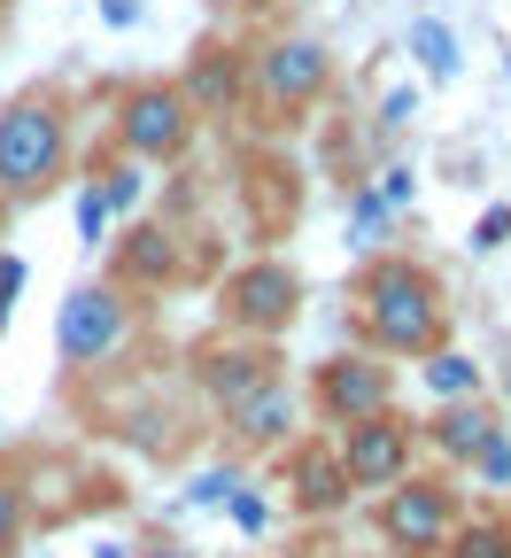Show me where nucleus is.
I'll return each instance as SVG.
<instances>
[{"label":"nucleus","mask_w":511,"mask_h":558,"mask_svg":"<svg viewBox=\"0 0 511 558\" xmlns=\"http://www.w3.org/2000/svg\"><path fill=\"white\" fill-rule=\"evenodd\" d=\"M349 326L356 341L373 349V357H434V349H450V295L442 279H434L418 256H364L356 288H349Z\"/></svg>","instance_id":"1"},{"label":"nucleus","mask_w":511,"mask_h":558,"mask_svg":"<svg viewBox=\"0 0 511 558\" xmlns=\"http://www.w3.org/2000/svg\"><path fill=\"white\" fill-rule=\"evenodd\" d=\"M70 179V109L54 86L0 101V202H47Z\"/></svg>","instance_id":"2"},{"label":"nucleus","mask_w":511,"mask_h":558,"mask_svg":"<svg viewBox=\"0 0 511 558\" xmlns=\"http://www.w3.org/2000/svg\"><path fill=\"white\" fill-rule=\"evenodd\" d=\"M458 520H465L458 473H411V481L388 488V497H373V527L403 558H442V543L458 535Z\"/></svg>","instance_id":"3"},{"label":"nucleus","mask_w":511,"mask_h":558,"mask_svg":"<svg viewBox=\"0 0 511 558\" xmlns=\"http://www.w3.org/2000/svg\"><path fill=\"white\" fill-rule=\"evenodd\" d=\"M217 318H226V333L279 341L303 318V271L287 256H248L241 271H226V288H217Z\"/></svg>","instance_id":"4"},{"label":"nucleus","mask_w":511,"mask_h":558,"mask_svg":"<svg viewBox=\"0 0 511 558\" xmlns=\"http://www.w3.org/2000/svg\"><path fill=\"white\" fill-rule=\"evenodd\" d=\"M194 148V109L179 94V78H139L117 101V156L132 163H179Z\"/></svg>","instance_id":"5"},{"label":"nucleus","mask_w":511,"mask_h":558,"mask_svg":"<svg viewBox=\"0 0 511 558\" xmlns=\"http://www.w3.org/2000/svg\"><path fill=\"white\" fill-rule=\"evenodd\" d=\"M311 411L326 427H364V418L396 411V365L373 349H333L311 365Z\"/></svg>","instance_id":"6"},{"label":"nucleus","mask_w":511,"mask_h":558,"mask_svg":"<svg viewBox=\"0 0 511 558\" xmlns=\"http://www.w3.org/2000/svg\"><path fill=\"white\" fill-rule=\"evenodd\" d=\"M341 465H349V488L356 497H388L396 481L418 473V418L411 411H380L364 427H341Z\"/></svg>","instance_id":"7"},{"label":"nucleus","mask_w":511,"mask_h":558,"mask_svg":"<svg viewBox=\"0 0 511 558\" xmlns=\"http://www.w3.org/2000/svg\"><path fill=\"white\" fill-rule=\"evenodd\" d=\"M124 333H132L124 288H117V279H86V288H70L62 311H54V357L62 365H101Z\"/></svg>","instance_id":"8"},{"label":"nucleus","mask_w":511,"mask_h":558,"mask_svg":"<svg viewBox=\"0 0 511 558\" xmlns=\"http://www.w3.org/2000/svg\"><path fill=\"white\" fill-rule=\"evenodd\" d=\"M287 380L279 365V341H248V333H217V341H194V388L217 403V411H233L248 403L256 388Z\"/></svg>","instance_id":"9"},{"label":"nucleus","mask_w":511,"mask_h":558,"mask_svg":"<svg viewBox=\"0 0 511 558\" xmlns=\"http://www.w3.org/2000/svg\"><path fill=\"white\" fill-rule=\"evenodd\" d=\"M248 86L271 101V109H311L326 86H333V54L326 39H271L264 54H248Z\"/></svg>","instance_id":"10"},{"label":"nucleus","mask_w":511,"mask_h":558,"mask_svg":"<svg viewBox=\"0 0 511 558\" xmlns=\"http://www.w3.org/2000/svg\"><path fill=\"white\" fill-rule=\"evenodd\" d=\"M279 488H287V512L295 520H333L356 505V488H349V465L326 435L311 442H287V465H279Z\"/></svg>","instance_id":"11"},{"label":"nucleus","mask_w":511,"mask_h":558,"mask_svg":"<svg viewBox=\"0 0 511 558\" xmlns=\"http://www.w3.org/2000/svg\"><path fill=\"white\" fill-rule=\"evenodd\" d=\"M496 435H503V418H496L488 396H473V403H434V411L418 418V450H434L450 473H465Z\"/></svg>","instance_id":"12"},{"label":"nucleus","mask_w":511,"mask_h":558,"mask_svg":"<svg viewBox=\"0 0 511 558\" xmlns=\"http://www.w3.org/2000/svg\"><path fill=\"white\" fill-rule=\"evenodd\" d=\"M179 94H186L194 117H233L241 94H248V54L226 47V39H202L186 54V70H179Z\"/></svg>","instance_id":"13"},{"label":"nucleus","mask_w":511,"mask_h":558,"mask_svg":"<svg viewBox=\"0 0 511 558\" xmlns=\"http://www.w3.org/2000/svg\"><path fill=\"white\" fill-rule=\"evenodd\" d=\"M179 233L156 218H132V233L117 241V288H171L179 279Z\"/></svg>","instance_id":"14"},{"label":"nucleus","mask_w":511,"mask_h":558,"mask_svg":"<svg viewBox=\"0 0 511 558\" xmlns=\"http://www.w3.org/2000/svg\"><path fill=\"white\" fill-rule=\"evenodd\" d=\"M217 418H226V435H233L241 450H271V442H287V435H295V388H287V380H271V388H256L248 403L217 411Z\"/></svg>","instance_id":"15"},{"label":"nucleus","mask_w":511,"mask_h":558,"mask_svg":"<svg viewBox=\"0 0 511 558\" xmlns=\"http://www.w3.org/2000/svg\"><path fill=\"white\" fill-rule=\"evenodd\" d=\"M101 202H109V218H132V209H139V194H148V163H132V156H101L94 163V179H86Z\"/></svg>","instance_id":"16"},{"label":"nucleus","mask_w":511,"mask_h":558,"mask_svg":"<svg viewBox=\"0 0 511 558\" xmlns=\"http://www.w3.org/2000/svg\"><path fill=\"white\" fill-rule=\"evenodd\" d=\"M442 558H511V520H496V512H465L458 535L442 543Z\"/></svg>","instance_id":"17"},{"label":"nucleus","mask_w":511,"mask_h":558,"mask_svg":"<svg viewBox=\"0 0 511 558\" xmlns=\"http://www.w3.org/2000/svg\"><path fill=\"white\" fill-rule=\"evenodd\" d=\"M411 54H418V70H426V78H458V32L442 24V16H418L411 24Z\"/></svg>","instance_id":"18"},{"label":"nucleus","mask_w":511,"mask_h":558,"mask_svg":"<svg viewBox=\"0 0 511 558\" xmlns=\"http://www.w3.org/2000/svg\"><path fill=\"white\" fill-rule=\"evenodd\" d=\"M426 388H434V403H473L480 396V365L458 357V349H434V357H426Z\"/></svg>","instance_id":"19"},{"label":"nucleus","mask_w":511,"mask_h":558,"mask_svg":"<svg viewBox=\"0 0 511 558\" xmlns=\"http://www.w3.org/2000/svg\"><path fill=\"white\" fill-rule=\"evenodd\" d=\"M24 535H32V488H24V473L9 465V473H0V558H16Z\"/></svg>","instance_id":"20"},{"label":"nucleus","mask_w":511,"mask_h":558,"mask_svg":"<svg viewBox=\"0 0 511 558\" xmlns=\"http://www.w3.org/2000/svg\"><path fill=\"white\" fill-rule=\"evenodd\" d=\"M388 226H396V202H388L380 186H364V194H356V218H349L356 248H373V256H380V233H388Z\"/></svg>","instance_id":"21"},{"label":"nucleus","mask_w":511,"mask_h":558,"mask_svg":"<svg viewBox=\"0 0 511 558\" xmlns=\"http://www.w3.org/2000/svg\"><path fill=\"white\" fill-rule=\"evenodd\" d=\"M233 488H248L241 465H209V473L186 481V505H217V512H226V505H233Z\"/></svg>","instance_id":"22"},{"label":"nucleus","mask_w":511,"mask_h":558,"mask_svg":"<svg viewBox=\"0 0 511 558\" xmlns=\"http://www.w3.org/2000/svg\"><path fill=\"white\" fill-rule=\"evenodd\" d=\"M226 520H233L241 535H264V527H271V497H256V488H233V505H226Z\"/></svg>","instance_id":"23"},{"label":"nucleus","mask_w":511,"mask_h":558,"mask_svg":"<svg viewBox=\"0 0 511 558\" xmlns=\"http://www.w3.org/2000/svg\"><path fill=\"white\" fill-rule=\"evenodd\" d=\"M465 473H480L488 488H511V427H503V435H496V442H488V450H480Z\"/></svg>","instance_id":"24"},{"label":"nucleus","mask_w":511,"mask_h":558,"mask_svg":"<svg viewBox=\"0 0 511 558\" xmlns=\"http://www.w3.org/2000/svg\"><path fill=\"white\" fill-rule=\"evenodd\" d=\"M101 233H109V202H101L94 186H78V241H86V248H109Z\"/></svg>","instance_id":"25"},{"label":"nucleus","mask_w":511,"mask_h":558,"mask_svg":"<svg viewBox=\"0 0 511 558\" xmlns=\"http://www.w3.org/2000/svg\"><path fill=\"white\" fill-rule=\"evenodd\" d=\"M511 241V202H496V209H480V226H473V248L488 256V248H503Z\"/></svg>","instance_id":"26"},{"label":"nucleus","mask_w":511,"mask_h":558,"mask_svg":"<svg viewBox=\"0 0 511 558\" xmlns=\"http://www.w3.org/2000/svg\"><path fill=\"white\" fill-rule=\"evenodd\" d=\"M24 279H32V271H24V256H0V318H9V303L24 295Z\"/></svg>","instance_id":"27"},{"label":"nucleus","mask_w":511,"mask_h":558,"mask_svg":"<svg viewBox=\"0 0 511 558\" xmlns=\"http://www.w3.org/2000/svg\"><path fill=\"white\" fill-rule=\"evenodd\" d=\"M411 101H418V94H411V86H396V94H380V117H388V124H403V117H411Z\"/></svg>","instance_id":"28"},{"label":"nucleus","mask_w":511,"mask_h":558,"mask_svg":"<svg viewBox=\"0 0 511 558\" xmlns=\"http://www.w3.org/2000/svg\"><path fill=\"white\" fill-rule=\"evenodd\" d=\"M101 16H109L117 32H132V24H139V0H101Z\"/></svg>","instance_id":"29"},{"label":"nucleus","mask_w":511,"mask_h":558,"mask_svg":"<svg viewBox=\"0 0 511 558\" xmlns=\"http://www.w3.org/2000/svg\"><path fill=\"white\" fill-rule=\"evenodd\" d=\"M139 558H194V550H186V543H148Z\"/></svg>","instance_id":"30"},{"label":"nucleus","mask_w":511,"mask_h":558,"mask_svg":"<svg viewBox=\"0 0 511 558\" xmlns=\"http://www.w3.org/2000/svg\"><path fill=\"white\" fill-rule=\"evenodd\" d=\"M503 403H511V357H503Z\"/></svg>","instance_id":"31"},{"label":"nucleus","mask_w":511,"mask_h":558,"mask_svg":"<svg viewBox=\"0 0 511 558\" xmlns=\"http://www.w3.org/2000/svg\"><path fill=\"white\" fill-rule=\"evenodd\" d=\"M0 226H9V202H0Z\"/></svg>","instance_id":"32"},{"label":"nucleus","mask_w":511,"mask_h":558,"mask_svg":"<svg viewBox=\"0 0 511 558\" xmlns=\"http://www.w3.org/2000/svg\"><path fill=\"white\" fill-rule=\"evenodd\" d=\"M0 9H16V0H0Z\"/></svg>","instance_id":"33"},{"label":"nucleus","mask_w":511,"mask_h":558,"mask_svg":"<svg viewBox=\"0 0 511 558\" xmlns=\"http://www.w3.org/2000/svg\"><path fill=\"white\" fill-rule=\"evenodd\" d=\"M503 520H511V512H503Z\"/></svg>","instance_id":"34"}]
</instances>
